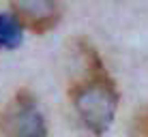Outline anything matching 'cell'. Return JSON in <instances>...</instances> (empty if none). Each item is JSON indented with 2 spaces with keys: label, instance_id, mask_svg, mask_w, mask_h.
Segmentation results:
<instances>
[{
  "label": "cell",
  "instance_id": "1",
  "mask_svg": "<svg viewBox=\"0 0 148 137\" xmlns=\"http://www.w3.org/2000/svg\"><path fill=\"white\" fill-rule=\"evenodd\" d=\"M79 49L86 60V69L84 75L73 82L69 96L84 129L90 131L92 135H103L116 118V109L120 101L118 88L114 79L108 75L105 64L101 62L92 45L82 41Z\"/></svg>",
  "mask_w": 148,
  "mask_h": 137
},
{
  "label": "cell",
  "instance_id": "2",
  "mask_svg": "<svg viewBox=\"0 0 148 137\" xmlns=\"http://www.w3.org/2000/svg\"><path fill=\"white\" fill-rule=\"evenodd\" d=\"M2 137H49L45 116L39 101L28 90H19L4 103L0 111Z\"/></svg>",
  "mask_w": 148,
  "mask_h": 137
},
{
  "label": "cell",
  "instance_id": "3",
  "mask_svg": "<svg viewBox=\"0 0 148 137\" xmlns=\"http://www.w3.org/2000/svg\"><path fill=\"white\" fill-rule=\"evenodd\" d=\"M11 15L34 32H47L60 19L58 0H9Z\"/></svg>",
  "mask_w": 148,
  "mask_h": 137
},
{
  "label": "cell",
  "instance_id": "4",
  "mask_svg": "<svg viewBox=\"0 0 148 137\" xmlns=\"http://www.w3.org/2000/svg\"><path fill=\"white\" fill-rule=\"evenodd\" d=\"M24 26L11 13H0V49H15L22 43Z\"/></svg>",
  "mask_w": 148,
  "mask_h": 137
},
{
  "label": "cell",
  "instance_id": "5",
  "mask_svg": "<svg viewBox=\"0 0 148 137\" xmlns=\"http://www.w3.org/2000/svg\"><path fill=\"white\" fill-rule=\"evenodd\" d=\"M131 137H148V109H144L142 114H137Z\"/></svg>",
  "mask_w": 148,
  "mask_h": 137
}]
</instances>
